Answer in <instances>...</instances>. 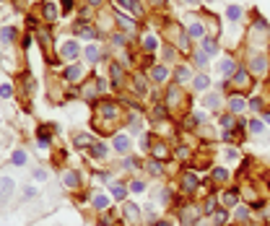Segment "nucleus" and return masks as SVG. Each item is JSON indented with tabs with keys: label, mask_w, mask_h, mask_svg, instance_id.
Listing matches in <instances>:
<instances>
[{
	"label": "nucleus",
	"mask_w": 270,
	"mask_h": 226,
	"mask_svg": "<svg viewBox=\"0 0 270 226\" xmlns=\"http://www.w3.org/2000/svg\"><path fill=\"white\" fill-rule=\"evenodd\" d=\"M159 200L164 203V206H169V203H172V190H169V187H164V190L159 192Z\"/></svg>",
	"instance_id": "nucleus-47"
},
{
	"label": "nucleus",
	"mask_w": 270,
	"mask_h": 226,
	"mask_svg": "<svg viewBox=\"0 0 270 226\" xmlns=\"http://www.w3.org/2000/svg\"><path fill=\"white\" fill-rule=\"evenodd\" d=\"M203 104H206L208 109H218L221 99H218V94H208V96H206V102H203Z\"/></svg>",
	"instance_id": "nucleus-42"
},
{
	"label": "nucleus",
	"mask_w": 270,
	"mask_h": 226,
	"mask_svg": "<svg viewBox=\"0 0 270 226\" xmlns=\"http://www.w3.org/2000/svg\"><path fill=\"white\" fill-rule=\"evenodd\" d=\"M34 177H37V179H44L47 174H44V169H37V172H34Z\"/></svg>",
	"instance_id": "nucleus-57"
},
{
	"label": "nucleus",
	"mask_w": 270,
	"mask_h": 226,
	"mask_svg": "<svg viewBox=\"0 0 270 226\" xmlns=\"http://www.w3.org/2000/svg\"><path fill=\"white\" fill-rule=\"evenodd\" d=\"M115 21H117L120 29H125V31H130V34H135V29H138V21H132V18L125 16V13H115Z\"/></svg>",
	"instance_id": "nucleus-16"
},
{
	"label": "nucleus",
	"mask_w": 270,
	"mask_h": 226,
	"mask_svg": "<svg viewBox=\"0 0 270 226\" xmlns=\"http://www.w3.org/2000/svg\"><path fill=\"white\" fill-rule=\"evenodd\" d=\"M211 179H213V182H226V179H229V172L226 169H213V174H211Z\"/></svg>",
	"instance_id": "nucleus-38"
},
{
	"label": "nucleus",
	"mask_w": 270,
	"mask_h": 226,
	"mask_svg": "<svg viewBox=\"0 0 270 226\" xmlns=\"http://www.w3.org/2000/svg\"><path fill=\"white\" fill-rule=\"evenodd\" d=\"M252 76H265L267 73V57H262V55H255L252 60H250V68H247Z\"/></svg>",
	"instance_id": "nucleus-12"
},
{
	"label": "nucleus",
	"mask_w": 270,
	"mask_h": 226,
	"mask_svg": "<svg viewBox=\"0 0 270 226\" xmlns=\"http://www.w3.org/2000/svg\"><path fill=\"white\" fill-rule=\"evenodd\" d=\"M166 76H169V71H166L164 65H153V68H151V78H153L156 83H164Z\"/></svg>",
	"instance_id": "nucleus-29"
},
{
	"label": "nucleus",
	"mask_w": 270,
	"mask_h": 226,
	"mask_svg": "<svg viewBox=\"0 0 270 226\" xmlns=\"http://www.w3.org/2000/svg\"><path fill=\"white\" fill-rule=\"evenodd\" d=\"M187 34H190V39H203V37H206V29H203L200 21H195V24H190Z\"/></svg>",
	"instance_id": "nucleus-32"
},
{
	"label": "nucleus",
	"mask_w": 270,
	"mask_h": 226,
	"mask_svg": "<svg viewBox=\"0 0 270 226\" xmlns=\"http://www.w3.org/2000/svg\"><path fill=\"white\" fill-rule=\"evenodd\" d=\"M185 3H187V6H197V0H185Z\"/></svg>",
	"instance_id": "nucleus-61"
},
{
	"label": "nucleus",
	"mask_w": 270,
	"mask_h": 226,
	"mask_svg": "<svg viewBox=\"0 0 270 226\" xmlns=\"http://www.w3.org/2000/svg\"><path fill=\"white\" fill-rule=\"evenodd\" d=\"M203 216V208H197L195 203H187V206L179 208V221H182L185 226H195Z\"/></svg>",
	"instance_id": "nucleus-6"
},
{
	"label": "nucleus",
	"mask_w": 270,
	"mask_h": 226,
	"mask_svg": "<svg viewBox=\"0 0 270 226\" xmlns=\"http://www.w3.org/2000/svg\"><path fill=\"white\" fill-rule=\"evenodd\" d=\"M13 94V88H11V83H3V86H0V96H3V99H8Z\"/></svg>",
	"instance_id": "nucleus-51"
},
{
	"label": "nucleus",
	"mask_w": 270,
	"mask_h": 226,
	"mask_svg": "<svg viewBox=\"0 0 270 226\" xmlns=\"http://www.w3.org/2000/svg\"><path fill=\"white\" fill-rule=\"evenodd\" d=\"M148 151H151L153 159H156V162H161V164H164V162H169V156H172L169 146H166L161 138H156V135H153V141H151V148H148Z\"/></svg>",
	"instance_id": "nucleus-7"
},
{
	"label": "nucleus",
	"mask_w": 270,
	"mask_h": 226,
	"mask_svg": "<svg viewBox=\"0 0 270 226\" xmlns=\"http://www.w3.org/2000/svg\"><path fill=\"white\" fill-rule=\"evenodd\" d=\"M16 37H18V31L13 26H3V29H0V42H3V44H13Z\"/></svg>",
	"instance_id": "nucleus-27"
},
{
	"label": "nucleus",
	"mask_w": 270,
	"mask_h": 226,
	"mask_svg": "<svg viewBox=\"0 0 270 226\" xmlns=\"http://www.w3.org/2000/svg\"><path fill=\"white\" fill-rule=\"evenodd\" d=\"M62 185L68 190H78L81 187V174L78 172H62Z\"/></svg>",
	"instance_id": "nucleus-18"
},
{
	"label": "nucleus",
	"mask_w": 270,
	"mask_h": 226,
	"mask_svg": "<svg viewBox=\"0 0 270 226\" xmlns=\"http://www.w3.org/2000/svg\"><path fill=\"white\" fill-rule=\"evenodd\" d=\"M73 143H76V148H91L96 141H94V135H88V133H78V135H73Z\"/></svg>",
	"instance_id": "nucleus-22"
},
{
	"label": "nucleus",
	"mask_w": 270,
	"mask_h": 226,
	"mask_svg": "<svg viewBox=\"0 0 270 226\" xmlns=\"http://www.w3.org/2000/svg\"><path fill=\"white\" fill-rule=\"evenodd\" d=\"M132 88H135V91H138V94H146V83H143V76H135V78H132Z\"/></svg>",
	"instance_id": "nucleus-43"
},
{
	"label": "nucleus",
	"mask_w": 270,
	"mask_h": 226,
	"mask_svg": "<svg viewBox=\"0 0 270 226\" xmlns=\"http://www.w3.org/2000/svg\"><path fill=\"white\" fill-rule=\"evenodd\" d=\"M21 81H24V88H26V94H34V88H37V83H34V76L24 73V76H21Z\"/></svg>",
	"instance_id": "nucleus-39"
},
{
	"label": "nucleus",
	"mask_w": 270,
	"mask_h": 226,
	"mask_svg": "<svg viewBox=\"0 0 270 226\" xmlns=\"http://www.w3.org/2000/svg\"><path fill=\"white\" fill-rule=\"evenodd\" d=\"M226 102H229V112H231L234 117L242 115V112L247 109V99H244V94H231Z\"/></svg>",
	"instance_id": "nucleus-13"
},
{
	"label": "nucleus",
	"mask_w": 270,
	"mask_h": 226,
	"mask_svg": "<svg viewBox=\"0 0 270 226\" xmlns=\"http://www.w3.org/2000/svg\"><path fill=\"white\" fill-rule=\"evenodd\" d=\"M197 187H200L197 174L195 172H182V177H179V190H182L185 195H192V192H197Z\"/></svg>",
	"instance_id": "nucleus-8"
},
{
	"label": "nucleus",
	"mask_w": 270,
	"mask_h": 226,
	"mask_svg": "<svg viewBox=\"0 0 270 226\" xmlns=\"http://www.w3.org/2000/svg\"><path fill=\"white\" fill-rule=\"evenodd\" d=\"M252 86H255V81H252V73L247 71V68H237L234 76L229 78V88L234 94H247Z\"/></svg>",
	"instance_id": "nucleus-4"
},
{
	"label": "nucleus",
	"mask_w": 270,
	"mask_h": 226,
	"mask_svg": "<svg viewBox=\"0 0 270 226\" xmlns=\"http://www.w3.org/2000/svg\"><path fill=\"white\" fill-rule=\"evenodd\" d=\"M229 221V213H226V208H221V211H216L213 213V226H223Z\"/></svg>",
	"instance_id": "nucleus-37"
},
{
	"label": "nucleus",
	"mask_w": 270,
	"mask_h": 226,
	"mask_svg": "<svg viewBox=\"0 0 270 226\" xmlns=\"http://www.w3.org/2000/svg\"><path fill=\"white\" fill-rule=\"evenodd\" d=\"M262 130H265V122H260V120L250 122V133H262Z\"/></svg>",
	"instance_id": "nucleus-48"
},
{
	"label": "nucleus",
	"mask_w": 270,
	"mask_h": 226,
	"mask_svg": "<svg viewBox=\"0 0 270 226\" xmlns=\"http://www.w3.org/2000/svg\"><path fill=\"white\" fill-rule=\"evenodd\" d=\"M237 68H239V65H237V60L226 57V60H223V62H221V68H218V71H221V76H229V78H231V76H234V71H237Z\"/></svg>",
	"instance_id": "nucleus-28"
},
{
	"label": "nucleus",
	"mask_w": 270,
	"mask_h": 226,
	"mask_svg": "<svg viewBox=\"0 0 270 226\" xmlns=\"http://www.w3.org/2000/svg\"><path fill=\"white\" fill-rule=\"evenodd\" d=\"M109 195L115 198V200H125V195H127V187H125L122 182H112V185H109Z\"/></svg>",
	"instance_id": "nucleus-26"
},
{
	"label": "nucleus",
	"mask_w": 270,
	"mask_h": 226,
	"mask_svg": "<svg viewBox=\"0 0 270 226\" xmlns=\"http://www.w3.org/2000/svg\"><path fill=\"white\" fill-rule=\"evenodd\" d=\"M192 57H195V65H197V68H208V55L203 52V50H197Z\"/></svg>",
	"instance_id": "nucleus-40"
},
{
	"label": "nucleus",
	"mask_w": 270,
	"mask_h": 226,
	"mask_svg": "<svg viewBox=\"0 0 270 226\" xmlns=\"http://www.w3.org/2000/svg\"><path fill=\"white\" fill-rule=\"evenodd\" d=\"M153 226H172L169 221H153Z\"/></svg>",
	"instance_id": "nucleus-58"
},
{
	"label": "nucleus",
	"mask_w": 270,
	"mask_h": 226,
	"mask_svg": "<svg viewBox=\"0 0 270 226\" xmlns=\"http://www.w3.org/2000/svg\"><path fill=\"white\" fill-rule=\"evenodd\" d=\"M239 198H242L239 185H237V187H229L226 192L221 195V206H223V208H234V206H239Z\"/></svg>",
	"instance_id": "nucleus-11"
},
{
	"label": "nucleus",
	"mask_w": 270,
	"mask_h": 226,
	"mask_svg": "<svg viewBox=\"0 0 270 226\" xmlns=\"http://www.w3.org/2000/svg\"><path fill=\"white\" fill-rule=\"evenodd\" d=\"M112 148H115V153H120V156H130V151H132L130 135H127V133H115V141H112Z\"/></svg>",
	"instance_id": "nucleus-9"
},
{
	"label": "nucleus",
	"mask_w": 270,
	"mask_h": 226,
	"mask_svg": "<svg viewBox=\"0 0 270 226\" xmlns=\"http://www.w3.org/2000/svg\"><path fill=\"white\" fill-rule=\"evenodd\" d=\"M88 153H91V159H107V156H109V146L107 143H94L91 148H88Z\"/></svg>",
	"instance_id": "nucleus-24"
},
{
	"label": "nucleus",
	"mask_w": 270,
	"mask_h": 226,
	"mask_svg": "<svg viewBox=\"0 0 270 226\" xmlns=\"http://www.w3.org/2000/svg\"><path fill=\"white\" fill-rule=\"evenodd\" d=\"M96 94H99V83H96V78H91V81H86L83 83V91H81V96H83V102H96Z\"/></svg>",
	"instance_id": "nucleus-14"
},
{
	"label": "nucleus",
	"mask_w": 270,
	"mask_h": 226,
	"mask_svg": "<svg viewBox=\"0 0 270 226\" xmlns=\"http://www.w3.org/2000/svg\"><path fill=\"white\" fill-rule=\"evenodd\" d=\"M148 172H151V174H161V172H164L161 162H156V159H153V162H148Z\"/></svg>",
	"instance_id": "nucleus-46"
},
{
	"label": "nucleus",
	"mask_w": 270,
	"mask_h": 226,
	"mask_svg": "<svg viewBox=\"0 0 270 226\" xmlns=\"http://www.w3.org/2000/svg\"><path fill=\"white\" fill-rule=\"evenodd\" d=\"M83 76V71H81V65H68L65 71H62V78L68 81V83H78V78Z\"/></svg>",
	"instance_id": "nucleus-19"
},
{
	"label": "nucleus",
	"mask_w": 270,
	"mask_h": 226,
	"mask_svg": "<svg viewBox=\"0 0 270 226\" xmlns=\"http://www.w3.org/2000/svg\"><path fill=\"white\" fill-rule=\"evenodd\" d=\"M127 190H130V192H143V190H146V182H141V179H132Z\"/></svg>",
	"instance_id": "nucleus-45"
},
{
	"label": "nucleus",
	"mask_w": 270,
	"mask_h": 226,
	"mask_svg": "<svg viewBox=\"0 0 270 226\" xmlns=\"http://www.w3.org/2000/svg\"><path fill=\"white\" fill-rule=\"evenodd\" d=\"M216 208H218V198L216 195H208L206 203H203V213H216Z\"/></svg>",
	"instance_id": "nucleus-34"
},
{
	"label": "nucleus",
	"mask_w": 270,
	"mask_h": 226,
	"mask_svg": "<svg viewBox=\"0 0 270 226\" xmlns=\"http://www.w3.org/2000/svg\"><path fill=\"white\" fill-rule=\"evenodd\" d=\"M122 216L127 221V226H141L143 216H141V208L135 203H122Z\"/></svg>",
	"instance_id": "nucleus-10"
},
{
	"label": "nucleus",
	"mask_w": 270,
	"mask_h": 226,
	"mask_svg": "<svg viewBox=\"0 0 270 226\" xmlns=\"http://www.w3.org/2000/svg\"><path fill=\"white\" fill-rule=\"evenodd\" d=\"M156 47H159V39H156V37H146V39H143V50H146V52H153Z\"/></svg>",
	"instance_id": "nucleus-41"
},
{
	"label": "nucleus",
	"mask_w": 270,
	"mask_h": 226,
	"mask_svg": "<svg viewBox=\"0 0 270 226\" xmlns=\"http://www.w3.org/2000/svg\"><path fill=\"white\" fill-rule=\"evenodd\" d=\"M91 200H94V208H96V211H107V208H109V198L102 195V192H94Z\"/></svg>",
	"instance_id": "nucleus-31"
},
{
	"label": "nucleus",
	"mask_w": 270,
	"mask_h": 226,
	"mask_svg": "<svg viewBox=\"0 0 270 226\" xmlns=\"http://www.w3.org/2000/svg\"><path fill=\"white\" fill-rule=\"evenodd\" d=\"M247 107H250L252 112H260L262 109V99H250V102H247Z\"/></svg>",
	"instance_id": "nucleus-50"
},
{
	"label": "nucleus",
	"mask_w": 270,
	"mask_h": 226,
	"mask_svg": "<svg viewBox=\"0 0 270 226\" xmlns=\"http://www.w3.org/2000/svg\"><path fill=\"white\" fill-rule=\"evenodd\" d=\"M11 164H13V167H24V164H26V151H21V148H18V151H13Z\"/></svg>",
	"instance_id": "nucleus-36"
},
{
	"label": "nucleus",
	"mask_w": 270,
	"mask_h": 226,
	"mask_svg": "<svg viewBox=\"0 0 270 226\" xmlns=\"http://www.w3.org/2000/svg\"><path fill=\"white\" fill-rule=\"evenodd\" d=\"M0 3H3V0H0Z\"/></svg>",
	"instance_id": "nucleus-63"
},
{
	"label": "nucleus",
	"mask_w": 270,
	"mask_h": 226,
	"mask_svg": "<svg viewBox=\"0 0 270 226\" xmlns=\"http://www.w3.org/2000/svg\"><path fill=\"white\" fill-rule=\"evenodd\" d=\"M226 16H229L231 21H239V18H242V8H239V6H229Z\"/></svg>",
	"instance_id": "nucleus-44"
},
{
	"label": "nucleus",
	"mask_w": 270,
	"mask_h": 226,
	"mask_svg": "<svg viewBox=\"0 0 270 226\" xmlns=\"http://www.w3.org/2000/svg\"><path fill=\"white\" fill-rule=\"evenodd\" d=\"M24 195H26V198H34V195H37V187H26V192H24Z\"/></svg>",
	"instance_id": "nucleus-56"
},
{
	"label": "nucleus",
	"mask_w": 270,
	"mask_h": 226,
	"mask_svg": "<svg viewBox=\"0 0 270 226\" xmlns=\"http://www.w3.org/2000/svg\"><path fill=\"white\" fill-rule=\"evenodd\" d=\"M223 156H226V159H229V162H234V159H239V153H237L234 148H229V151H226V153H223Z\"/></svg>",
	"instance_id": "nucleus-53"
},
{
	"label": "nucleus",
	"mask_w": 270,
	"mask_h": 226,
	"mask_svg": "<svg viewBox=\"0 0 270 226\" xmlns=\"http://www.w3.org/2000/svg\"><path fill=\"white\" fill-rule=\"evenodd\" d=\"M174 78H177V83H179V86L187 83V81H192L190 68H187V65H177V68H174Z\"/></svg>",
	"instance_id": "nucleus-23"
},
{
	"label": "nucleus",
	"mask_w": 270,
	"mask_h": 226,
	"mask_svg": "<svg viewBox=\"0 0 270 226\" xmlns=\"http://www.w3.org/2000/svg\"><path fill=\"white\" fill-rule=\"evenodd\" d=\"M164 107L169 112H182L187 107V94H185V88L182 86H169L166 88V96H164Z\"/></svg>",
	"instance_id": "nucleus-3"
},
{
	"label": "nucleus",
	"mask_w": 270,
	"mask_h": 226,
	"mask_svg": "<svg viewBox=\"0 0 270 226\" xmlns=\"http://www.w3.org/2000/svg\"><path fill=\"white\" fill-rule=\"evenodd\" d=\"M42 16H44V21H47V24H55L57 21V6L55 3H42Z\"/></svg>",
	"instance_id": "nucleus-21"
},
{
	"label": "nucleus",
	"mask_w": 270,
	"mask_h": 226,
	"mask_svg": "<svg viewBox=\"0 0 270 226\" xmlns=\"http://www.w3.org/2000/svg\"><path fill=\"white\" fill-rule=\"evenodd\" d=\"M117 3L122 6V8H127L132 16H138V18H143V6H141V0H117Z\"/></svg>",
	"instance_id": "nucleus-20"
},
{
	"label": "nucleus",
	"mask_w": 270,
	"mask_h": 226,
	"mask_svg": "<svg viewBox=\"0 0 270 226\" xmlns=\"http://www.w3.org/2000/svg\"><path fill=\"white\" fill-rule=\"evenodd\" d=\"M247 218H250V211H247L244 206H239L237 208V221H247Z\"/></svg>",
	"instance_id": "nucleus-49"
},
{
	"label": "nucleus",
	"mask_w": 270,
	"mask_h": 226,
	"mask_svg": "<svg viewBox=\"0 0 270 226\" xmlns=\"http://www.w3.org/2000/svg\"><path fill=\"white\" fill-rule=\"evenodd\" d=\"M177 156H179V159H182V162H187V159H190V148H187V146L177 148Z\"/></svg>",
	"instance_id": "nucleus-52"
},
{
	"label": "nucleus",
	"mask_w": 270,
	"mask_h": 226,
	"mask_svg": "<svg viewBox=\"0 0 270 226\" xmlns=\"http://www.w3.org/2000/svg\"><path fill=\"white\" fill-rule=\"evenodd\" d=\"M267 185H270V177H267Z\"/></svg>",
	"instance_id": "nucleus-62"
},
{
	"label": "nucleus",
	"mask_w": 270,
	"mask_h": 226,
	"mask_svg": "<svg viewBox=\"0 0 270 226\" xmlns=\"http://www.w3.org/2000/svg\"><path fill=\"white\" fill-rule=\"evenodd\" d=\"M203 52L206 55H218V42L213 37H203Z\"/></svg>",
	"instance_id": "nucleus-30"
},
{
	"label": "nucleus",
	"mask_w": 270,
	"mask_h": 226,
	"mask_svg": "<svg viewBox=\"0 0 270 226\" xmlns=\"http://www.w3.org/2000/svg\"><path fill=\"white\" fill-rule=\"evenodd\" d=\"M125 122V109L120 102L115 99H99L94 104V127L104 135L115 133L120 125Z\"/></svg>",
	"instance_id": "nucleus-1"
},
{
	"label": "nucleus",
	"mask_w": 270,
	"mask_h": 226,
	"mask_svg": "<svg viewBox=\"0 0 270 226\" xmlns=\"http://www.w3.org/2000/svg\"><path fill=\"white\" fill-rule=\"evenodd\" d=\"M102 3V0H88V6H99Z\"/></svg>",
	"instance_id": "nucleus-59"
},
{
	"label": "nucleus",
	"mask_w": 270,
	"mask_h": 226,
	"mask_svg": "<svg viewBox=\"0 0 270 226\" xmlns=\"http://www.w3.org/2000/svg\"><path fill=\"white\" fill-rule=\"evenodd\" d=\"M151 3H153V6H164V0H151Z\"/></svg>",
	"instance_id": "nucleus-60"
},
{
	"label": "nucleus",
	"mask_w": 270,
	"mask_h": 226,
	"mask_svg": "<svg viewBox=\"0 0 270 226\" xmlns=\"http://www.w3.org/2000/svg\"><path fill=\"white\" fill-rule=\"evenodd\" d=\"M109 76H112V86H122L125 83V68L120 62H112L109 65Z\"/></svg>",
	"instance_id": "nucleus-17"
},
{
	"label": "nucleus",
	"mask_w": 270,
	"mask_h": 226,
	"mask_svg": "<svg viewBox=\"0 0 270 226\" xmlns=\"http://www.w3.org/2000/svg\"><path fill=\"white\" fill-rule=\"evenodd\" d=\"M60 55H62V60H76V57L81 55V47H78V42H73V39H68V42L62 44V50H60Z\"/></svg>",
	"instance_id": "nucleus-15"
},
{
	"label": "nucleus",
	"mask_w": 270,
	"mask_h": 226,
	"mask_svg": "<svg viewBox=\"0 0 270 226\" xmlns=\"http://www.w3.org/2000/svg\"><path fill=\"white\" fill-rule=\"evenodd\" d=\"M267 226H270V223H267Z\"/></svg>",
	"instance_id": "nucleus-64"
},
{
	"label": "nucleus",
	"mask_w": 270,
	"mask_h": 226,
	"mask_svg": "<svg viewBox=\"0 0 270 226\" xmlns=\"http://www.w3.org/2000/svg\"><path fill=\"white\" fill-rule=\"evenodd\" d=\"M169 34H172V42L179 47V52H190V34L179 26V24H166Z\"/></svg>",
	"instance_id": "nucleus-5"
},
{
	"label": "nucleus",
	"mask_w": 270,
	"mask_h": 226,
	"mask_svg": "<svg viewBox=\"0 0 270 226\" xmlns=\"http://www.w3.org/2000/svg\"><path fill=\"white\" fill-rule=\"evenodd\" d=\"M192 86H195V91H206V88L211 86V81H208V76H203V73H200V76L192 78Z\"/></svg>",
	"instance_id": "nucleus-33"
},
{
	"label": "nucleus",
	"mask_w": 270,
	"mask_h": 226,
	"mask_svg": "<svg viewBox=\"0 0 270 226\" xmlns=\"http://www.w3.org/2000/svg\"><path fill=\"white\" fill-rule=\"evenodd\" d=\"M151 117H153L156 122H166V120H169V109H166L164 104H156V107L151 109Z\"/></svg>",
	"instance_id": "nucleus-25"
},
{
	"label": "nucleus",
	"mask_w": 270,
	"mask_h": 226,
	"mask_svg": "<svg viewBox=\"0 0 270 226\" xmlns=\"http://www.w3.org/2000/svg\"><path fill=\"white\" fill-rule=\"evenodd\" d=\"M83 55H86V60H88V62H96L102 52H99V47H96V44H88V47L83 50Z\"/></svg>",
	"instance_id": "nucleus-35"
},
{
	"label": "nucleus",
	"mask_w": 270,
	"mask_h": 226,
	"mask_svg": "<svg viewBox=\"0 0 270 226\" xmlns=\"http://www.w3.org/2000/svg\"><path fill=\"white\" fill-rule=\"evenodd\" d=\"M76 6V0H62V11H73Z\"/></svg>",
	"instance_id": "nucleus-55"
},
{
	"label": "nucleus",
	"mask_w": 270,
	"mask_h": 226,
	"mask_svg": "<svg viewBox=\"0 0 270 226\" xmlns=\"http://www.w3.org/2000/svg\"><path fill=\"white\" fill-rule=\"evenodd\" d=\"M18 190V179L11 172H0V208L11 206V200L16 198Z\"/></svg>",
	"instance_id": "nucleus-2"
},
{
	"label": "nucleus",
	"mask_w": 270,
	"mask_h": 226,
	"mask_svg": "<svg viewBox=\"0 0 270 226\" xmlns=\"http://www.w3.org/2000/svg\"><path fill=\"white\" fill-rule=\"evenodd\" d=\"M164 57L172 62V60H174V47H164Z\"/></svg>",
	"instance_id": "nucleus-54"
}]
</instances>
